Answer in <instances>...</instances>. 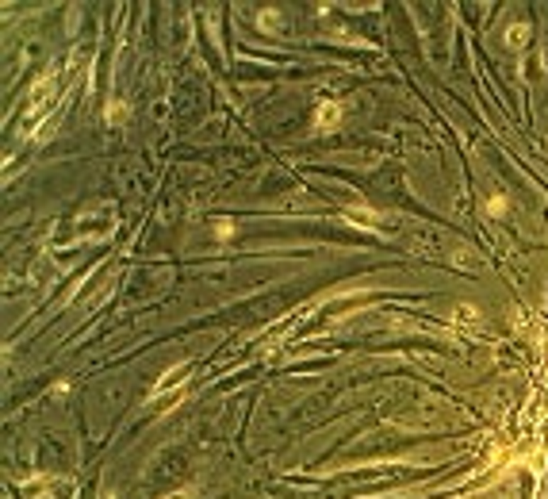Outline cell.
Instances as JSON below:
<instances>
[{
	"mask_svg": "<svg viewBox=\"0 0 548 499\" xmlns=\"http://www.w3.org/2000/svg\"><path fill=\"white\" fill-rule=\"evenodd\" d=\"M541 499H548V381H544V411H541Z\"/></svg>",
	"mask_w": 548,
	"mask_h": 499,
	"instance_id": "1",
	"label": "cell"
}]
</instances>
